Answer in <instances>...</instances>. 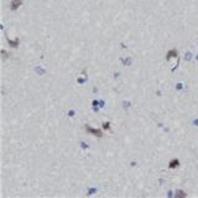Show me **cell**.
Listing matches in <instances>:
<instances>
[{"instance_id": "cell-1", "label": "cell", "mask_w": 198, "mask_h": 198, "mask_svg": "<svg viewBox=\"0 0 198 198\" xmlns=\"http://www.w3.org/2000/svg\"><path fill=\"white\" fill-rule=\"evenodd\" d=\"M86 130L88 131V133H91V134H93V135H95L97 137H100V136H102V131L99 130V129H94V128H92V126L86 125Z\"/></svg>"}, {"instance_id": "cell-2", "label": "cell", "mask_w": 198, "mask_h": 198, "mask_svg": "<svg viewBox=\"0 0 198 198\" xmlns=\"http://www.w3.org/2000/svg\"><path fill=\"white\" fill-rule=\"evenodd\" d=\"M21 4H23V0H13V3H11V5H10V8H11V10H16Z\"/></svg>"}, {"instance_id": "cell-3", "label": "cell", "mask_w": 198, "mask_h": 198, "mask_svg": "<svg viewBox=\"0 0 198 198\" xmlns=\"http://www.w3.org/2000/svg\"><path fill=\"white\" fill-rule=\"evenodd\" d=\"M178 56V52H177V50H171L168 53H167V56H166V59H171L172 57H177Z\"/></svg>"}, {"instance_id": "cell-4", "label": "cell", "mask_w": 198, "mask_h": 198, "mask_svg": "<svg viewBox=\"0 0 198 198\" xmlns=\"http://www.w3.org/2000/svg\"><path fill=\"white\" fill-rule=\"evenodd\" d=\"M177 166H180V161L178 160H173V161L170 162V165H168L170 168H175V167H177Z\"/></svg>"}, {"instance_id": "cell-5", "label": "cell", "mask_w": 198, "mask_h": 198, "mask_svg": "<svg viewBox=\"0 0 198 198\" xmlns=\"http://www.w3.org/2000/svg\"><path fill=\"white\" fill-rule=\"evenodd\" d=\"M109 128H110V124H109V123H104L103 124V129L104 130H108Z\"/></svg>"}, {"instance_id": "cell-6", "label": "cell", "mask_w": 198, "mask_h": 198, "mask_svg": "<svg viewBox=\"0 0 198 198\" xmlns=\"http://www.w3.org/2000/svg\"><path fill=\"white\" fill-rule=\"evenodd\" d=\"M177 196H183V197H185L186 194L183 193V192H177Z\"/></svg>"}]
</instances>
